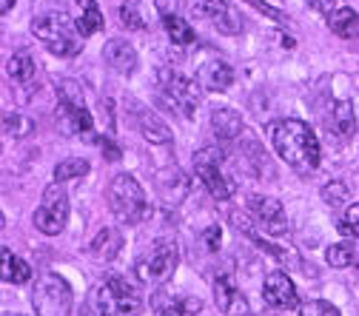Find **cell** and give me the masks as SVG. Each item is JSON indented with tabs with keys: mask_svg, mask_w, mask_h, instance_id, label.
Segmentation results:
<instances>
[{
	"mask_svg": "<svg viewBox=\"0 0 359 316\" xmlns=\"http://www.w3.org/2000/svg\"><path fill=\"white\" fill-rule=\"evenodd\" d=\"M268 137H271L277 154L285 160V165H291L297 174L308 177L320 168V140L317 134L311 131L308 123L294 120V117H283L268 123Z\"/></svg>",
	"mask_w": 359,
	"mask_h": 316,
	"instance_id": "obj_1",
	"label": "cell"
},
{
	"mask_svg": "<svg viewBox=\"0 0 359 316\" xmlns=\"http://www.w3.org/2000/svg\"><path fill=\"white\" fill-rule=\"evenodd\" d=\"M32 34H34L49 52H55L57 57H74V55L83 49V46H80L77 23H74L66 12H49V15L34 18Z\"/></svg>",
	"mask_w": 359,
	"mask_h": 316,
	"instance_id": "obj_2",
	"label": "cell"
},
{
	"mask_svg": "<svg viewBox=\"0 0 359 316\" xmlns=\"http://www.w3.org/2000/svg\"><path fill=\"white\" fill-rule=\"evenodd\" d=\"M109 205L111 214L123 222V225H137L149 217V205H146V194L140 188V183L131 174H117L109 186Z\"/></svg>",
	"mask_w": 359,
	"mask_h": 316,
	"instance_id": "obj_3",
	"label": "cell"
},
{
	"mask_svg": "<svg viewBox=\"0 0 359 316\" xmlns=\"http://www.w3.org/2000/svg\"><path fill=\"white\" fill-rule=\"evenodd\" d=\"M95 305L100 310V316H140L143 310V296L131 282H126L123 277H109L97 294H95Z\"/></svg>",
	"mask_w": 359,
	"mask_h": 316,
	"instance_id": "obj_4",
	"label": "cell"
},
{
	"mask_svg": "<svg viewBox=\"0 0 359 316\" xmlns=\"http://www.w3.org/2000/svg\"><path fill=\"white\" fill-rule=\"evenodd\" d=\"M34 316H69L72 313V288L57 274H40L32 291Z\"/></svg>",
	"mask_w": 359,
	"mask_h": 316,
	"instance_id": "obj_5",
	"label": "cell"
},
{
	"mask_svg": "<svg viewBox=\"0 0 359 316\" xmlns=\"http://www.w3.org/2000/svg\"><path fill=\"white\" fill-rule=\"evenodd\" d=\"M180 262V251L171 240H157L140 259L134 265V274H137L140 282L146 285H160L165 280H171V274L177 270Z\"/></svg>",
	"mask_w": 359,
	"mask_h": 316,
	"instance_id": "obj_6",
	"label": "cell"
},
{
	"mask_svg": "<svg viewBox=\"0 0 359 316\" xmlns=\"http://www.w3.org/2000/svg\"><path fill=\"white\" fill-rule=\"evenodd\" d=\"M160 97L174 111H180L186 120H191L194 117V109L200 103V85L191 77L180 74L174 69H163L160 71Z\"/></svg>",
	"mask_w": 359,
	"mask_h": 316,
	"instance_id": "obj_7",
	"label": "cell"
},
{
	"mask_svg": "<svg viewBox=\"0 0 359 316\" xmlns=\"http://www.w3.org/2000/svg\"><path fill=\"white\" fill-rule=\"evenodd\" d=\"M222 160H226V154L214 146H205L194 154V171L214 200H229L237 191V186L226 177V171H222Z\"/></svg>",
	"mask_w": 359,
	"mask_h": 316,
	"instance_id": "obj_8",
	"label": "cell"
},
{
	"mask_svg": "<svg viewBox=\"0 0 359 316\" xmlns=\"http://www.w3.org/2000/svg\"><path fill=\"white\" fill-rule=\"evenodd\" d=\"M66 219H69V197L60 183H52L43 191V202L34 211V228L46 237H55L66 228Z\"/></svg>",
	"mask_w": 359,
	"mask_h": 316,
	"instance_id": "obj_9",
	"label": "cell"
},
{
	"mask_svg": "<svg viewBox=\"0 0 359 316\" xmlns=\"http://www.w3.org/2000/svg\"><path fill=\"white\" fill-rule=\"evenodd\" d=\"M189 12L200 20H211L222 34H240L243 18L226 4V0H189Z\"/></svg>",
	"mask_w": 359,
	"mask_h": 316,
	"instance_id": "obj_10",
	"label": "cell"
},
{
	"mask_svg": "<svg viewBox=\"0 0 359 316\" xmlns=\"http://www.w3.org/2000/svg\"><path fill=\"white\" fill-rule=\"evenodd\" d=\"M248 211H251L254 219L262 225L265 234H271V237L288 234V219H285V208L280 205V200L262 197V194H251V197H248Z\"/></svg>",
	"mask_w": 359,
	"mask_h": 316,
	"instance_id": "obj_11",
	"label": "cell"
},
{
	"mask_svg": "<svg viewBox=\"0 0 359 316\" xmlns=\"http://www.w3.org/2000/svg\"><path fill=\"white\" fill-rule=\"evenodd\" d=\"M214 302L226 316H245L251 310L243 291L234 285L231 274H217L214 277Z\"/></svg>",
	"mask_w": 359,
	"mask_h": 316,
	"instance_id": "obj_12",
	"label": "cell"
},
{
	"mask_svg": "<svg viewBox=\"0 0 359 316\" xmlns=\"http://www.w3.org/2000/svg\"><path fill=\"white\" fill-rule=\"evenodd\" d=\"M262 296L271 308H283V310L297 308V302H299L297 288H294V282H291V277L285 274V270H274V274H268V280L262 285Z\"/></svg>",
	"mask_w": 359,
	"mask_h": 316,
	"instance_id": "obj_13",
	"label": "cell"
},
{
	"mask_svg": "<svg viewBox=\"0 0 359 316\" xmlns=\"http://www.w3.org/2000/svg\"><path fill=\"white\" fill-rule=\"evenodd\" d=\"M154 186H157V194L163 197V202L165 205H180L186 200V194H189V177L180 171L177 165H171V168H163V171H157V177H154Z\"/></svg>",
	"mask_w": 359,
	"mask_h": 316,
	"instance_id": "obj_14",
	"label": "cell"
},
{
	"mask_svg": "<svg viewBox=\"0 0 359 316\" xmlns=\"http://www.w3.org/2000/svg\"><path fill=\"white\" fill-rule=\"evenodd\" d=\"M131 109H134V123H137L146 143H154V146H168L171 143V128L157 114H151L140 103H131Z\"/></svg>",
	"mask_w": 359,
	"mask_h": 316,
	"instance_id": "obj_15",
	"label": "cell"
},
{
	"mask_svg": "<svg viewBox=\"0 0 359 316\" xmlns=\"http://www.w3.org/2000/svg\"><path fill=\"white\" fill-rule=\"evenodd\" d=\"M103 60L117 74H131L134 69H137V52H134L131 43H126L120 37H111L103 46Z\"/></svg>",
	"mask_w": 359,
	"mask_h": 316,
	"instance_id": "obj_16",
	"label": "cell"
},
{
	"mask_svg": "<svg viewBox=\"0 0 359 316\" xmlns=\"http://www.w3.org/2000/svg\"><path fill=\"white\" fill-rule=\"evenodd\" d=\"M123 251V231L120 228H103L92 242H88V254L97 262H111Z\"/></svg>",
	"mask_w": 359,
	"mask_h": 316,
	"instance_id": "obj_17",
	"label": "cell"
},
{
	"mask_svg": "<svg viewBox=\"0 0 359 316\" xmlns=\"http://www.w3.org/2000/svg\"><path fill=\"white\" fill-rule=\"evenodd\" d=\"M74 23H77L80 37H92V34H97V32L103 29V12H100V6L95 4V0H80V4H77V18H74Z\"/></svg>",
	"mask_w": 359,
	"mask_h": 316,
	"instance_id": "obj_18",
	"label": "cell"
},
{
	"mask_svg": "<svg viewBox=\"0 0 359 316\" xmlns=\"http://www.w3.org/2000/svg\"><path fill=\"white\" fill-rule=\"evenodd\" d=\"M211 128H214V134L219 140H237L240 131H243V120L231 109H217L211 114Z\"/></svg>",
	"mask_w": 359,
	"mask_h": 316,
	"instance_id": "obj_19",
	"label": "cell"
},
{
	"mask_svg": "<svg viewBox=\"0 0 359 316\" xmlns=\"http://www.w3.org/2000/svg\"><path fill=\"white\" fill-rule=\"evenodd\" d=\"M328 26H331L334 34H339V37H345V40L359 37V15H356L353 9H348V6L337 9V12L328 18Z\"/></svg>",
	"mask_w": 359,
	"mask_h": 316,
	"instance_id": "obj_20",
	"label": "cell"
},
{
	"mask_svg": "<svg viewBox=\"0 0 359 316\" xmlns=\"http://www.w3.org/2000/svg\"><path fill=\"white\" fill-rule=\"evenodd\" d=\"M203 80H205V85L211 88V92H226V88L234 83V69L229 63H222V60H214L203 69Z\"/></svg>",
	"mask_w": 359,
	"mask_h": 316,
	"instance_id": "obj_21",
	"label": "cell"
},
{
	"mask_svg": "<svg viewBox=\"0 0 359 316\" xmlns=\"http://www.w3.org/2000/svg\"><path fill=\"white\" fill-rule=\"evenodd\" d=\"M197 310H200V299H194V296L157 299V316H194Z\"/></svg>",
	"mask_w": 359,
	"mask_h": 316,
	"instance_id": "obj_22",
	"label": "cell"
},
{
	"mask_svg": "<svg viewBox=\"0 0 359 316\" xmlns=\"http://www.w3.org/2000/svg\"><path fill=\"white\" fill-rule=\"evenodd\" d=\"M0 251H4L0 254V259H4V282H12V285L29 282L32 280V268L23 259H18L9 248H0Z\"/></svg>",
	"mask_w": 359,
	"mask_h": 316,
	"instance_id": "obj_23",
	"label": "cell"
},
{
	"mask_svg": "<svg viewBox=\"0 0 359 316\" xmlns=\"http://www.w3.org/2000/svg\"><path fill=\"white\" fill-rule=\"evenodd\" d=\"M328 128H334L339 137H351L356 131V117H353V106L348 100H339L334 109H331V120H328Z\"/></svg>",
	"mask_w": 359,
	"mask_h": 316,
	"instance_id": "obj_24",
	"label": "cell"
},
{
	"mask_svg": "<svg viewBox=\"0 0 359 316\" xmlns=\"http://www.w3.org/2000/svg\"><path fill=\"white\" fill-rule=\"evenodd\" d=\"M325 259H328V265H331V268H348V265H356V262H359V245H356L353 240H345V242L328 245Z\"/></svg>",
	"mask_w": 359,
	"mask_h": 316,
	"instance_id": "obj_25",
	"label": "cell"
},
{
	"mask_svg": "<svg viewBox=\"0 0 359 316\" xmlns=\"http://www.w3.org/2000/svg\"><path fill=\"white\" fill-rule=\"evenodd\" d=\"M163 26H165V34L171 37V43H177V46H189V43H194V29L180 15L163 18Z\"/></svg>",
	"mask_w": 359,
	"mask_h": 316,
	"instance_id": "obj_26",
	"label": "cell"
},
{
	"mask_svg": "<svg viewBox=\"0 0 359 316\" xmlns=\"http://www.w3.org/2000/svg\"><path fill=\"white\" fill-rule=\"evenodd\" d=\"M34 131V123L20 114V111H6L4 114V134L6 137H29V134Z\"/></svg>",
	"mask_w": 359,
	"mask_h": 316,
	"instance_id": "obj_27",
	"label": "cell"
},
{
	"mask_svg": "<svg viewBox=\"0 0 359 316\" xmlns=\"http://www.w3.org/2000/svg\"><path fill=\"white\" fill-rule=\"evenodd\" d=\"M6 74H9L12 80H18V83H29V80L34 77V60H32L26 52H20V55L9 57V63H6Z\"/></svg>",
	"mask_w": 359,
	"mask_h": 316,
	"instance_id": "obj_28",
	"label": "cell"
},
{
	"mask_svg": "<svg viewBox=\"0 0 359 316\" xmlns=\"http://www.w3.org/2000/svg\"><path fill=\"white\" fill-rule=\"evenodd\" d=\"M57 100L60 106H86V95H83V85L77 80H57Z\"/></svg>",
	"mask_w": 359,
	"mask_h": 316,
	"instance_id": "obj_29",
	"label": "cell"
},
{
	"mask_svg": "<svg viewBox=\"0 0 359 316\" xmlns=\"http://www.w3.org/2000/svg\"><path fill=\"white\" fill-rule=\"evenodd\" d=\"M83 174H88V163L77 160V157H69V160L55 165V183H66V179H74V177H83Z\"/></svg>",
	"mask_w": 359,
	"mask_h": 316,
	"instance_id": "obj_30",
	"label": "cell"
},
{
	"mask_svg": "<svg viewBox=\"0 0 359 316\" xmlns=\"http://www.w3.org/2000/svg\"><path fill=\"white\" fill-rule=\"evenodd\" d=\"M323 200H325L331 208H342V205H348L351 191H348V186L342 183V179H331V183L323 186Z\"/></svg>",
	"mask_w": 359,
	"mask_h": 316,
	"instance_id": "obj_31",
	"label": "cell"
},
{
	"mask_svg": "<svg viewBox=\"0 0 359 316\" xmlns=\"http://www.w3.org/2000/svg\"><path fill=\"white\" fill-rule=\"evenodd\" d=\"M339 234H345L351 240H359V202L345 208V214L339 219Z\"/></svg>",
	"mask_w": 359,
	"mask_h": 316,
	"instance_id": "obj_32",
	"label": "cell"
},
{
	"mask_svg": "<svg viewBox=\"0 0 359 316\" xmlns=\"http://www.w3.org/2000/svg\"><path fill=\"white\" fill-rule=\"evenodd\" d=\"M299 316H339V310L325 299H311L299 308Z\"/></svg>",
	"mask_w": 359,
	"mask_h": 316,
	"instance_id": "obj_33",
	"label": "cell"
},
{
	"mask_svg": "<svg viewBox=\"0 0 359 316\" xmlns=\"http://www.w3.org/2000/svg\"><path fill=\"white\" fill-rule=\"evenodd\" d=\"M120 20H123V26H128V29H134V32L143 29V18H140V12H137V6H134V4L120 6Z\"/></svg>",
	"mask_w": 359,
	"mask_h": 316,
	"instance_id": "obj_34",
	"label": "cell"
},
{
	"mask_svg": "<svg viewBox=\"0 0 359 316\" xmlns=\"http://www.w3.org/2000/svg\"><path fill=\"white\" fill-rule=\"evenodd\" d=\"M205 245H208V251H217L219 245H222V231H219V225H208L205 228Z\"/></svg>",
	"mask_w": 359,
	"mask_h": 316,
	"instance_id": "obj_35",
	"label": "cell"
},
{
	"mask_svg": "<svg viewBox=\"0 0 359 316\" xmlns=\"http://www.w3.org/2000/svg\"><path fill=\"white\" fill-rule=\"evenodd\" d=\"M248 4H251V6L257 9V12H262L265 18H271V20H283V12H277L274 6H268L265 0H248Z\"/></svg>",
	"mask_w": 359,
	"mask_h": 316,
	"instance_id": "obj_36",
	"label": "cell"
},
{
	"mask_svg": "<svg viewBox=\"0 0 359 316\" xmlns=\"http://www.w3.org/2000/svg\"><path fill=\"white\" fill-rule=\"evenodd\" d=\"M311 6H313V9H317V12H320V15L328 20V18L337 12V0H311Z\"/></svg>",
	"mask_w": 359,
	"mask_h": 316,
	"instance_id": "obj_37",
	"label": "cell"
},
{
	"mask_svg": "<svg viewBox=\"0 0 359 316\" xmlns=\"http://www.w3.org/2000/svg\"><path fill=\"white\" fill-rule=\"evenodd\" d=\"M100 149H103V154H106L109 163H117V160H120V149L111 143V137H103V140H100Z\"/></svg>",
	"mask_w": 359,
	"mask_h": 316,
	"instance_id": "obj_38",
	"label": "cell"
},
{
	"mask_svg": "<svg viewBox=\"0 0 359 316\" xmlns=\"http://www.w3.org/2000/svg\"><path fill=\"white\" fill-rule=\"evenodd\" d=\"M157 9H160L163 18L177 15V12H180V0H157Z\"/></svg>",
	"mask_w": 359,
	"mask_h": 316,
	"instance_id": "obj_39",
	"label": "cell"
},
{
	"mask_svg": "<svg viewBox=\"0 0 359 316\" xmlns=\"http://www.w3.org/2000/svg\"><path fill=\"white\" fill-rule=\"evenodd\" d=\"M12 6H15V0H0V12H4V15H9Z\"/></svg>",
	"mask_w": 359,
	"mask_h": 316,
	"instance_id": "obj_40",
	"label": "cell"
},
{
	"mask_svg": "<svg viewBox=\"0 0 359 316\" xmlns=\"http://www.w3.org/2000/svg\"><path fill=\"white\" fill-rule=\"evenodd\" d=\"M83 316H100V310H92V308H86V310H83Z\"/></svg>",
	"mask_w": 359,
	"mask_h": 316,
	"instance_id": "obj_41",
	"label": "cell"
},
{
	"mask_svg": "<svg viewBox=\"0 0 359 316\" xmlns=\"http://www.w3.org/2000/svg\"><path fill=\"white\" fill-rule=\"evenodd\" d=\"M18 316H23V313H18Z\"/></svg>",
	"mask_w": 359,
	"mask_h": 316,
	"instance_id": "obj_42",
	"label": "cell"
},
{
	"mask_svg": "<svg viewBox=\"0 0 359 316\" xmlns=\"http://www.w3.org/2000/svg\"><path fill=\"white\" fill-rule=\"evenodd\" d=\"M356 265H359V262H356Z\"/></svg>",
	"mask_w": 359,
	"mask_h": 316,
	"instance_id": "obj_43",
	"label": "cell"
}]
</instances>
